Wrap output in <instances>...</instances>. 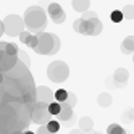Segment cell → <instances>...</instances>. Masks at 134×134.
Listing matches in <instances>:
<instances>
[{
  "label": "cell",
  "instance_id": "cell-4",
  "mask_svg": "<svg viewBox=\"0 0 134 134\" xmlns=\"http://www.w3.org/2000/svg\"><path fill=\"white\" fill-rule=\"evenodd\" d=\"M26 29L24 26V20L18 15H8L3 18V32L8 34L10 37H16L20 36L23 31Z\"/></svg>",
  "mask_w": 134,
  "mask_h": 134
},
{
  "label": "cell",
  "instance_id": "cell-35",
  "mask_svg": "<svg viewBox=\"0 0 134 134\" xmlns=\"http://www.w3.org/2000/svg\"><path fill=\"white\" fill-rule=\"evenodd\" d=\"M95 134H102V132H95Z\"/></svg>",
  "mask_w": 134,
  "mask_h": 134
},
{
  "label": "cell",
  "instance_id": "cell-33",
  "mask_svg": "<svg viewBox=\"0 0 134 134\" xmlns=\"http://www.w3.org/2000/svg\"><path fill=\"white\" fill-rule=\"evenodd\" d=\"M21 134H36V132H32V131H29V129H26V131H23Z\"/></svg>",
  "mask_w": 134,
  "mask_h": 134
},
{
  "label": "cell",
  "instance_id": "cell-5",
  "mask_svg": "<svg viewBox=\"0 0 134 134\" xmlns=\"http://www.w3.org/2000/svg\"><path fill=\"white\" fill-rule=\"evenodd\" d=\"M52 120V115L49 111V105L44 102H34L31 108V121L36 124H47Z\"/></svg>",
  "mask_w": 134,
  "mask_h": 134
},
{
  "label": "cell",
  "instance_id": "cell-10",
  "mask_svg": "<svg viewBox=\"0 0 134 134\" xmlns=\"http://www.w3.org/2000/svg\"><path fill=\"white\" fill-rule=\"evenodd\" d=\"M111 79H113L115 87H124L126 82H128V79H129V73H128L126 68H118V70H115Z\"/></svg>",
  "mask_w": 134,
  "mask_h": 134
},
{
  "label": "cell",
  "instance_id": "cell-9",
  "mask_svg": "<svg viewBox=\"0 0 134 134\" xmlns=\"http://www.w3.org/2000/svg\"><path fill=\"white\" fill-rule=\"evenodd\" d=\"M103 29L102 21L97 18H91V20H86V36H99Z\"/></svg>",
  "mask_w": 134,
  "mask_h": 134
},
{
  "label": "cell",
  "instance_id": "cell-23",
  "mask_svg": "<svg viewBox=\"0 0 134 134\" xmlns=\"http://www.w3.org/2000/svg\"><path fill=\"white\" fill-rule=\"evenodd\" d=\"M66 97H68V91H65V89H58L55 92V100L57 102H65Z\"/></svg>",
  "mask_w": 134,
  "mask_h": 134
},
{
  "label": "cell",
  "instance_id": "cell-18",
  "mask_svg": "<svg viewBox=\"0 0 134 134\" xmlns=\"http://www.w3.org/2000/svg\"><path fill=\"white\" fill-rule=\"evenodd\" d=\"M107 134H126V131H124L123 126L113 123V124H110V126L107 128Z\"/></svg>",
  "mask_w": 134,
  "mask_h": 134
},
{
  "label": "cell",
  "instance_id": "cell-7",
  "mask_svg": "<svg viewBox=\"0 0 134 134\" xmlns=\"http://www.w3.org/2000/svg\"><path fill=\"white\" fill-rule=\"evenodd\" d=\"M55 100V94L52 92L50 87L47 86H39L36 87V102H44V103H52Z\"/></svg>",
  "mask_w": 134,
  "mask_h": 134
},
{
  "label": "cell",
  "instance_id": "cell-8",
  "mask_svg": "<svg viewBox=\"0 0 134 134\" xmlns=\"http://www.w3.org/2000/svg\"><path fill=\"white\" fill-rule=\"evenodd\" d=\"M20 62L18 57L13 55H8L5 50H0V71H10L13 66H16V63Z\"/></svg>",
  "mask_w": 134,
  "mask_h": 134
},
{
  "label": "cell",
  "instance_id": "cell-30",
  "mask_svg": "<svg viewBox=\"0 0 134 134\" xmlns=\"http://www.w3.org/2000/svg\"><path fill=\"white\" fill-rule=\"evenodd\" d=\"M70 134H82V131H81V129H71Z\"/></svg>",
  "mask_w": 134,
  "mask_h": 134
},
{
  "label": "cell",
  "instance_id": "cell-21",
  "mask_svg": "<svg viewBox=\"0 0 134 134\" xmlns=\"http://www.w3.org/2000/svg\"><path fill=\"white\" fill-rule=\"evenodd\" d=\"M5 52L8 55H13V57H18V52L20 49L16 47V44H12V42H7V47H5Z\"/></svg>",
  "mask_w": 134,
  "mask_h": 134
},
{
  "label": "cell",
  "instance_id": "cell-19",
  "mask_svg": "<svg viewBox=\"0 0 134 134\" xmlns=\"http://www.w3.org/2000/svg\"><path fill=\"white\" fill-rule=\"evenodd\" d=\"M60 108H62V103L57 102V100H53L52 103H49V111H50L52 116H57V115L60 113Z\"/></svg>",
  "mask_w": 134,
  "mask_h": 134
},
{
  "label": "cell",
  "instance_id": "cell-2",
  "mask_svg": "<svg viewBox=\"0 0 134 134\" xmlns=\"http://www.w3.org/2000/svg\"><path fill=\"white\" fill-rule=\"evenodd\" d=\"M37 45L34 47V52L39 53V55H55L57 52L60 50L62 42H60V37L57 34L52 32H37Z\"/></svg>",
  "mask_w": 134,
  "mask_h": 134
},
{
  "label": "cell",
  "instance_id": "cell-27",
  "mask_svg": "<svg viewBox=\"0 0 134 134\" xmlns=\"http://www.w3.org/2000/svg\"><path fill=\"white\" fill-rule=\"evenodd\" d=\"M81 18H82V20H91V18H97V13H95V12H84L82 15H81Z\"/></svg>",
  "mask_w": 134,
  "mask_h": 134
},
{
  "label": "cell",
  "instance_id": "cell-16",
  "mask_svg": "<svg viewBox=\"0 0 134 134\" xmlns=\"http://www.w3.org/2000/svg\"><path fill=\"white\" fill-rule=\"evenodd\" d=\"M73 29L78 32V34L86 36V20H82V18H78V20L73 23Z\"/></svg>",
  "mask_w": 134,
  "mask_h": 134
},
{
  "label": "cell",
  "instance_id": "cell-14",
  "mask_svg": "<svg viewBox=\"0 0 134 134\" xmlns=\"http://www.w3.org/2000/svg\"><path fill=\"white\" fill-rule=\"evenodd\" d=\"M92 128H94V120L91 116H81V120H79V129L82 132H89Z\"/></svg>",
  "mask_w": 134,
  "mask_h": 134
},
{
  "label": "cell",
  "instance_id": "cell-15",
  "mask_svg": "<svg viewBox=\"0 0 134 134\" xmlns=\"http://www.w3.org/2000/svg\"><path fill=\"white\" fill-rule=\"evenodd\" d=\"M97 103L100 105V107H103V108L110 107V105L113 103V97H111V94H108V92H102L99 97H97Z\"/></svg>",
  "mask_w": 134,
  "mask_h": 134
},
{
  "label": "cell",
  "instance_id": "cell-34",
  "mask_svg": "<svg viewBox=\"0 0 134 134\" xmlns=\"http://www.w3.org/2000/svg\"><path fill=\"white\" fill-rule=\"evenodd\" d=\"M132 62H134V53H132Z\"/></svg>",
  "mask_w": 134,
  "mask_h": 134
},
{
  "label": "cell",
  "instance_id": "cell-24",
  "mask_svg": "<svg viewBox=\"0 0 134 134\" xmlns=\"http://www.w3.org/2000/svg\"><path fill=\"white\" fill-rule=\"evenodd\" d=\"M24 45H27V47H29V49H34V47L37 45V36L36 34H29V37H27V41H26V44Z\"/></svg>",
  "mask_w": 134,
  "mask_h": 134
},
{
  "label": "cell",
  "instance_id": "cell-11",
  "mask_svg": "<svg viewBox=\"0 0 134 134\" xmlns=\"http://www.w3.org/2000/svg\"><path fill=\"white\" fill-rule=\"evenodd\" d=\"M62 103V108H60V113L58 115H57V120H58V121H70L71 118H73V107H70V105L68 103H66V102H60Z\"/></svg>",
  "mask_w": 134,
  "mask_h": 134
},
{
  "label": "cell",
  "instance_id": "cell-28",
  "mask_svg": "<svg viewBox=\"0 0 134 134\" xmlns=\"http://www.w3.org/2000/svg\"><path fill=\"white\" fill-rule=\"evenodd\" d=\"M36 134H53V132H50V131H49V128H47V124H41V126H39V129L36 131Z\"/></svg>",
  "mask_w": 134,
  "mask_h": 134
},
{
  "label": "cell",
  "instance_id": "cell-17",
  "mask_svg": "<svg viewBox=\"0 0 134 134\" xmlns=\"http://www.w3.org/2000/svg\"><path fill=\"white\" fill-rule=\"evenodd\" d=\"M123 18L124 20H128V21H132L134 20V5H126V7H123Z\"/></svg>",
  "mask_w": 134,
  "mask_h": 134
},
{
  "label": "cell",
  "instance_id": "cell-32",
  "mask_svg": "<svg viewBox=\"0 0 134 134\" xmlns=\"http://www.w3.org/2000/svg\"><path fill=\"white\" fill-rule=\"evenodd\" d=\"M3 79H5V74H3L2 71H0V84H2V82H3Z\"/></svg>",
  "mask_w": 134,
  "mask_h": 134
},
{
  "label": "cell",
  "instance_id": "cell-3",
  "mask_svg": "<svg viewBox=\"0 0 134 134\" xmlns=\"http://www.w3.org/2000/svg\"><path fill=\"white\" fill-rule=\"evenodd\" d=\"M47 76H49V79L52 82H57V84L65 82L68 79V76H70V68H68V65L65 62L55 60L47 66Z\"/></svg>",
  "mask_w": 134,
  "mask_h": 134
},
{
  "label": "cell",
  "instance_id": "cell-1",
  "mask_svg": "<svg viewBox=\"0 0 134 134\" xmlns=\"http://www.w3.org/2000/svg\"><path fill=\"white\" fill-rule=\"evenodd\" d=\"M23 20H24L26 29L32 34L42 32L47 27V13L41 5H32L29 8H26Z\"/></svg>",
  "mask_w": 134,
  "mask_h": 134
},
{
  "label": "cell",
  "instance_id": "cell-26",
  "mask_svg": "<svg viewBox=\"0 0 134 134\" xmlns=\"http://www.w3.org/2000/svg\"><path fill=\"white\" fill-rule=\"evenodd\" d=\"M66 103L70 105V107H74L76 105V95L73 94V92H68V97H66V100H65Z\"/></svg>",
  "mask_w": 134,
  "mask_h": 134
},
{
  "label": "cell",
  "instance_id": "cell-13",
  "mask_svg": "<svg viewBox=\"0 0 134 134\" xmlns=\"http://www.w3.org/2000/svg\"><path fill=\"white\" fill-rule=\"evenodd\" d=\"M71 5H73V8H74V12L84 13V12H87V10H89V7H91V0H73Z\"/></svg>",
  "mask_w": 134,
  "mask_h": 134
},
{
  "label": "cell",
  "instance_id": "cell-31",
  "mask_svg": "<svg viewBox=\"0 0 134 134\" xmlns=\"http://www.w3.org/2000/svg\"><path fill=\"white\" fill-rule=\"evenodd\" d=\"M2 36H3V21L0 20V37H2Z\"/></svg>",
  "mask_w": 134,
  "mask_h": 134
},
{
  "label": "cell",
  "instance_id": "cell-29",
  "mask_svg": "<svg viewBox=\"0 0 134 134\" xmlns=\"http://www.w3.org/2000/svg\"><path fill=\"white\" fill-rule=\"evenodd\" d=\"M29 34H31L29 31H27V29H24V31H23L20 36H18V37H20V41H21L23 44H26V41H27V37H29Z\"/></svg>",
  "mask_w": 134,
  "mask_h": 134
},
{
  "label": "cell",
  "instance_id": "cell-25",
  "mask_svg": "<svg viewBox=\"0 0 134 134\" xmlns=\"http://www.w3.org/2000/svg\"><path fill=\"white\" fill-rule=\"evenodd\" d=\"M18 58H20V60H21V62H23V63H24L26 66H31V60L27 58V55H26L24 52H21V50L18 52Z\"/></svg>",
  "mask_w": 134,
  "mask_h": 134
},
{
  "label": "cell",
  "instance_id": "cell-22",
  "mask_svg": "<svg viewBox=\"0 0 134 134\" xmlns=\"http://www.w3.org/2000/svg\"><path fill=\"white\" fill-rule=\"evenodd\" d=\"M110 20L113 21V23H121L124 18H123V12H120V10H113L111 12V15H110Z\"/></svg>",
  "mask_w": 134,
  "mask_h": 134
},
{
  "label": "cell",
  "instance_id": "cell-12",
  "mask_svg": "<svg viewBox=\"0 0 134 134\" xmlns=\"http://www.w3.org/2000/svg\"><path fill=\"white\" fill-rule=\"evenodd\" d=\"M121 52L124 55H132L134 53V36L124 37V41L121 42Z\"/></svg>",
  "mask_w": 134,
  "mask_h": 134
},
{
  "label": "cell",
  "instance_id": "cell-20",
  "mask_svg": "<svg viewBox=\"0 0 134 134\" xmlns=\"http://www.w3.org/2000/svg\"><path fill=\"white\" fill-rule=\"evenodd\" d=\"M47 128H49L50 132L57 134V132L60 131V121H58V120H50L49 123H47Z\"/></svg>",
  "mask_w": 134,
  "mask_h": 134
},
{
  "label": "cell",
  "instance_id": "cell-6",
  "mask_svg": "<svg viewBox=\"0 0 134 134\" xmlns=\"http://www.w3.org/2000/svg\"><path fill=\"white\" fill-rule=\"evenodd\" d=\"M47 13H49L50 20L55 24H63L65 20H66V13L63 12V8L58 3H49V7H47Z\"/></svg>",
  "mask_w": 134,
  "mask_h": 134
}]
</instances>
